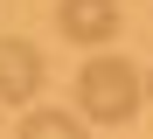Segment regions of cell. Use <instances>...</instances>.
I'll return each mask as SVG.
<instances>
[{
  "instance_id": "277c9868",
  "label": "cell",
  "mask_w": 153,
  "mask_h": 139,
  "mask_svg": "<svg viewBox=\"0 0 153 139\" xmlns=\"http://www.w3.org/2000/svg\"><path fill=\"white\" fill-rule=\"evenodd\" d=\"M21 132H42V139L76 132V111H28V118H21Z\"/></svg>"
},
{
  "instance_id": "7a4b0ae2",
  "label": "cell",
  "mask_w": 153,
  "mask_h": 139,
  "mask_svg": "<svg viewBox=\"0 0 153 139\" xmlns=\"http://www.w3.org/2000/svg\"><path fill=\"white\" fill-rule=\"evenodd\" d=\"M35 91H42V49L7 35L0 42V104H35Z\"/></svg>"
},
{
  "instance_id": "5b68a950",
  "label": "cell",
  "mask_w": 153,
  "mask_h": 139,
  "mask_svg": "<svg viewBox=\"0 0 153 139\" xmlns=\"http://www.w3.org/2000/svg\"><path fill=\"white\" fill-rule=\"evenodd\" d=\"M146 97H153V70H146Z\"/></svg>"
},
{
  "instance_id": "3957f363",
  "label": "cell",
  "mask_w": 153,
  "mask_h": 139,
  "mask_svg": "<svg viewBox=\"0 0 153 139\" xmlns=\"http://www.w3.org/2000/svg\"><path fill=\"white\" fill-rule=\"evenodd\" d=\"M56 21H63V35H70V42H84V49H105L118 28H125L118 0H63Z\"/></svg>"
},
{
  "instance_id": "6da1fadb",
  "label": "cell",
  "mask_w": 153,
  "mask_h": 139,
  "mask_svg": "<svg viewBox=\"0 0 153 139\" xmlns=\"http://www.w3.org/2000/svg\"><path fill=\"white\" fill-rule=\"evenodd\" d=\"M146 97V77L125 63V56H91L84 77H76V111L91 125H125Z\"/></svg>"
}]
</instances>
